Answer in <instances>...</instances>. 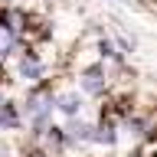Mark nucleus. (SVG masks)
Returning <instances> with one entry per match:
<instances>
[{"label": "nucleus", "mask_w": 157, "mask_h": 157, "mask_svg": "<svg viewBox=\"0 0 157 157\" xmlns=\"http://www.w3.org/2000/svg\"><path fill=\"white\" fill-rule=\"evenodd\" d=\"M105 85H108V78H105V69H101V66L88 69L85 75H82V88H85L88 95H101V92H105Z\"/></svg>", "instance_id": "f257e3e1"}, {"label": "nucleus", "mask_w": 157, "mask_h": 157, "mask_svg": "<svg viewBox=\"0 0 157 157\" xmlns=\"http://www.w3.org/2000/svg\"><path fill=\"white\" fill-rule=\"evenodd\" d=\"M62 141H69V144H78V141H92V128L85 124V121H69L66 128V134H62Z\"/></svg>", "instance_id": "f03ea898"}, {"label": "nucleus", "mask_w": 157, "mask_h": 157, "mask_svg": "<svg viewBox=\"0 0 157 157\" xmlns=\"http://www.w3.org/2000/svg\"><path fill=\"white\" fill-rule=\"evenodd\" d=\"M20 75L26 78V82H36V78H43V62H39L33 52H26V56L20 59Z\"/></svg>", "instance_id": "7ed1b4c3"}, {"label": "nucleus", "mask_w": 157, "mask_h": 157, "mask_svg": "<svg viewBox=\"0 0 157 157\" xmlns=\"http://www.w3.org/2000/svg\"><path fill=\"white\" fill-rule=\"evenodd\" d=\"M92 141H98V144H115L118 141L115 124H111V121H101L98 128H92Z\"/></svg>", "instance_id": "20e7f679"}, {"label": "nucleus", "mask_w": 157, "mask_h": 157, "mask_svg": "<svg viewBox=\"0 0 157 157\" xmlns=\"http://www.w3.org/2000/svg\"><path fill=\"white\" fill-rule=\"evenodd\" d=\"M59 108H62V111H66L69 118H75L78 111H82V98L69 92V95H62V98H59Z\"/></svg>", "instance_id": "39448f33"}, {"label": "nucleus", "mask_w": 157, "mask_h": 157, "mask_svg": "<svg viewBox=\"0 0 157 157\" xmlns=\"http://www.w3.org/2000/svg\"><path fill=\"white\" fill-rule=\"evenodd\" d=\"M20 118H17V108L10 105V101H3L0 105V128H17Z\"/></svg>", "instance_id": "423d86ee"}, {"label": "nucleus", "mask_w": 157, "mask_h": 157, "mask_svg": "<svg viewBox=\"0 0 157 157\" xmlns=\"http://www.w3.org/2000/svg\"><path fill=\"white\" fill-rule=\"evenodd\" d=\"M10 49H13V33L0 23V56H3V52H10Z\"/></svg>", "instance_id": "0eeeda50"}]
</instances>
